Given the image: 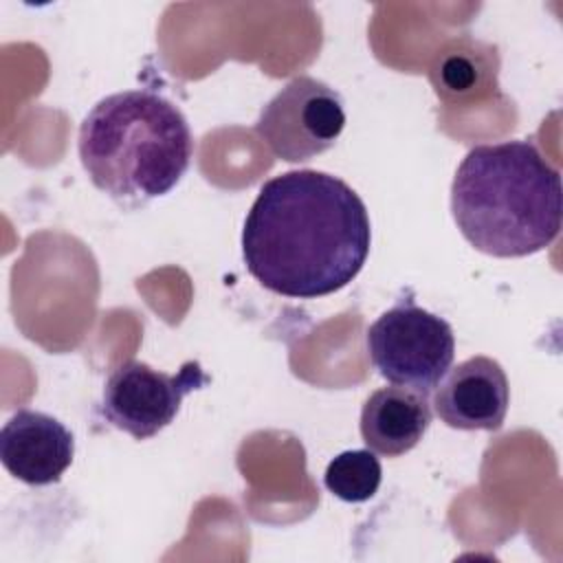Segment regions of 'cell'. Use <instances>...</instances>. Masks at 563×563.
I'll return each mask as SVG.
<instances>
[{"instance_id":"cell-7","label":"cell","mask_w":563,"mask_h":563,"mask_svg":"<svg viewBox=\"0 0 563 563\" xmlns=\"http://www.w3.org/2000/svg\"><path fill=\"white\" fill-rule=\"evenodd\" d=\"M510 387L504 367L490 356H471L449 369L435 387L438 418L462 431H497L508 413Z\"/></svg>"},{"instance_id":"cell-9","label":"cell","mask_w":563,"mask_h":563,"mask_svg":"<svg viewBox=\"0 0 563 563\" xmlns=\"http://www.w3.org/2000/svg\"><path fill=\"white\" fill-rule=\"evenodd\" d=\"M429 81L449 106H477L499 90V51L468 33L446 40L431 57Z\"/></svg>"},{"instance_id":"cell-4","label":"cell","mask_w":563,"mask_h":563,"mask_svg":"<svg viewBox=\"0 0 563 563\" xmlns=\"http://www.w3.org/2000/svg\"><path fill=\"white\" fill-rule=\"evenodd\" d=\"M365 343L372 365L385 380L422 396L438 387L455 356L451 325L411 299L383 312L367 328Z\"/></svg>"},{"instance_id":"cell-8","label":"cell","mask_w":563,"mask_h":563,"mask_svg":"<svg viewBox=\"0 0 563 563\" xmlns=\"http://www.w3.org/2000/svg\"><path fill=\"white\" fill-rule=\"evenodd\" d=\"M73 457V433L44 411L20 409L0 431L2 466L24 484L48 486L59 482Z\"/></svg>"},{"instance_id":"cell-1","label":"cell","mask_w":563,"mask_h":563,"mask_svg":"<svg viewBox=\"0 0 563 563\" xmlns=\"http://www.w3.org/2000/svg\"><path fill=\"white\" fill-rule=\"evenodd\" d=\"M372 224L361 196L339 176L292 169L260 187L242 229L246 271L271 292L317 299L363 268Z\"/></svg>"},{"instance_id":"cell-6","label":"cell","mask_w":563,"mask_h":563,"mask_svg":"<svg viewBox=\"0 0 563 563\" xmlns=\"http://www.w3.org/2000/svg\"><path fill=\"white\" fill-rule=\"evenodd\" d=\"M211 378L198 361H187L178 374H165L143 361L117 365L101 394L103 418L136 440H147L174 422L187 394Z\"/></svg>"},{"instance_id":"cell-11","label":"cell","mask_w":563,"mask_h":563,"mask_svg":"<svg viewBox=\"0 0 563 563\" xmlns=\"http://www.w3.org/2000/svg\"><path fill=\"white\" fill-rule=\"evenodd\" d=\"M380 460L369 449L339 453L336 457L330 460L323 473L325 488L347 504H361L372 499L380 486Z\"/></svg>"},{"instance_id":"cell-10","label":"cell","mask_w":563,"mask_h":563,"mask_svg":"<svg viewBox=\"0 0 563 563\" xmlns=\"http://www.w3.org/2000/svg\"><path fill=\"white\" fill-rule=\"evenodd\" d=\"M429 424L427 396L407 387H380L363 402L358 427L369 451L398 457L424 438Z\"/></svg>"},{"instance_id":"cell-5","label":"cell","mask_w":563,"mask_h":563,"mask_svg":"<svg viewBox=\"0 0 563 563\" xmlns=\"http://www.w3.org/2000/svg\"><path fill=\"white\" fill-rule=\"evenodd\" d=\"M345 128L341 95L328 84L299 75L260 110L255 132L286 163L310 161L330 150Z\"/></svg>"},{"instance_id":"cell-2","label":"cell","mask_w":563,"mask_h":563,"mask_svg":"<svg viewBox=\"0 0 563 563\" xmlns=\"http://www.w3.org/2000/svg\"><path fill=\"white\" fill-rule=\"evenodd\" d=\"M451 211L471 246L526 257L561 231V176L532 141L475 145L451 183Z\"/></svg>"},{"instance_id":"cell-3","label":"cell","mask_w":563,"mask_h":563,"mask_svg":"<svg viewBox=\"0 0 563 563\" xmlns=\"http://www.w3.org/2000/svg\"><path fill=\"white\" fill-rule=\"evenodd\" d=\"M77 147L92 185L128 209L169 194L194 156L185 114L154 90L97 101L79 125Z\"/></svg>"}]
</instances>
